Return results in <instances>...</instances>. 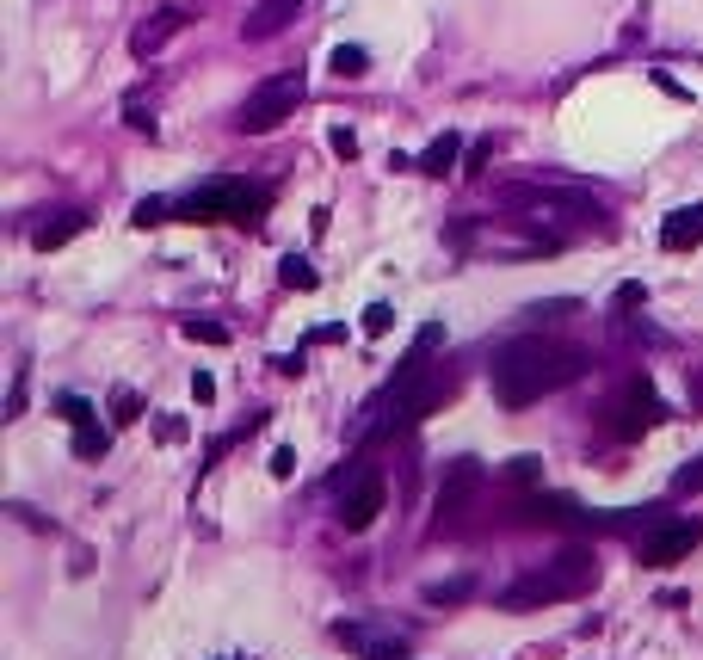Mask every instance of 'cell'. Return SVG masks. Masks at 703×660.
<instances>
[{"label":"cell","mask_w":703,"mask_h":660,"mask_svg":"<svg viewBox=\"0 0 703 660\" xmlns=\"http://www.w3.org/2000/svg\"><path fill=\"white\" fill-rule=\"evenodd\" d=\"M81 229H87V216H81V210H62L56 223H37V229H31V247H37V253H50V247H68V241L81 235Z\"/></svg>","instance_id":"obj_12"},{"label":"cell","mask_w":703,"mask_h":660,"mask_svg":"<svg viewBox=\"0 0 703 660\" xmlns=\"http://www.w3.org/2000/svg\"><path fill=\"white\" fill-rule=\"evenodd\" d=\"M611 303L629 315V309H642V303H648V290H642V284H617V297H611Z\"/></svg>","instance_id":"obj_28"},{"label":"cell","mask_w":703,"mask_h":660,"mask_svg":"<svg viewBox=\"0 0 703 660\" xmlns=\"http://www.w3.org/2000/svg\"><path fill=\"white\" fill-rule=\"evenodd\" d=\"M537 475H543L537 457H512V482H537Z\"/></svg>","instance_id":"obj_32"},{"label":"cell","mask_w":703,"mask_h":660,"mask_svg":"<svg viewBox=\"0 0 703 660\" xmlns=\"http://www.w3.org/2000/svg\"><path fill=\"white\" fill-rule=\"evenodd\" d=\"M185 432H192V426H185L179 414H161V420H155V438H161V445H179Z\"/></svg>","instance_id":"obj_26"},{"label":"cell","mask_w":703,"mask_h":660,"mask_svg":"<svg viewBox=\"0 0 703 660\" xmlns=\"http://www.w3.org/2000/svg\"><path fill=\"white\" fill-rule=\"evenodd\" d=\"M266 192L259 186H247V179H210V186H198L185 204H173V216L179 223H259L266 216Z\"/></svg>","instance_id":"obj_3"},{"label":"cell","mask_w":703,"mask_h":660,"mask_svg":"<svg viewBox=\"0 0 703 660\" xmlns=\"http://www.w3.org/2000/svg\"><path fill=\"white\" fill-rule=\"evenodd\" d=\"M290 13H296V0H259V7L247 13V38H272V31H284L290 25Z\"/></svg>","instance_id":"obj_13"},{"label":"cell","mask_w":703,"mask_h":660,"mask_svg":"<svg viewBox=\"0 0 703 660\" xmlns=\"http://www.w3.org/2000/svg\"><path fill=\"white\" fill-rule=\"evenodd\" d=\"M389 327H395V309H389V303H370V309H364V334H370V340H383Z\"/></svg>","instance_id":"obj_20"},{"label":"cell","mask_w":703,"mask_h":660,"mask_svg":"<svg viewBox=\"0 0 703 660\" xmlns=\"http://www.w3.org/2000/svg\"><path fill=\"white\" fill-rule=\"evenodd\" d=\"M111 420H118V426H136V420H142V401H136L130 389H118V395H111Z\"/></svg>","instance_id":"obj_21"},{"label":"cell","mask_w":703,"mask_h":660,"mask_svg":"<svg viewBox=\"0 0 703 660\" xmlns=\"http://www.w3.org/2000/svg\"><path fill=\"white\" fill-rule=\"evenodd\" d=\"M537 519H549V525H586V512L574 500H562V494H537Z\"/></svg>","instance_id":"obj_16"},{"label":"cell","mask_w":703,"mask_h":660,"mask_svg":"<svg viewBox=\"0 0 703 660\" xmlns=\"http://www.w3.org/2000/svg\"><path fill=\"white\" fill-rule=\"evenodd\" d=\"M457 155H463V136H457V130H444V136L432 142V149L420 155V167H414V173H426V179H444V173L457 167Z\"/></svg>","instance_id":"obj_14"},{"label":"cell","mask_w":703,"mask_h":660,"mask_svg":"<svg viewBox=\"0 0 703 660\" xmlns=\"http://www.w3.org/2000/svg\"><path fill=\"white\" fill-rule=\"evenodd\" d=\"M469 593V580H444V586H426V599L432 605H444V599H463Z\"/></svg>","instance_id":"obj_29"},{"label":"cell","mask_w":703,"mask_h":660,"mask_svg":"<svg viewBox=\"0 0 703 660\" xmlns=\"http://www.w3.org/2000/svg\"><path fill=\"white\" fill-rule=\"evenodd\" d=\"M179 25H185V13H179V7H161V13H155V19H148V25L136 31V38H130V50H136V56H155V50H161V44L173 38V31H179Z\"/></svg>","instance_id":"obj_11"},{"label":"cell","mask_w":703,"mask_h":660,"mask_svg":"<svg viewBox=\"0 0 703 660\" xmlns=\"http://www.w3.org/2000/svg\"><path fill=\"white\" fill-rule=\"evenodd\" d=\"M56 414H62L68 426H87V420H93V401H81V395H62V401H56Z\"/></svg>","instance_id":"obj_22"},{"label":"cell","mask_w":703,"mask_h":660,"mask_svg":"<svg viewBox=\"0 0 703 660\" xmlns=\"http://www.w3.org/2000/svg\"><path fill=\"white\" fill-rule=\"evenodd\" d=\"M660 420H666V408H660V395L648 389V377H636V383L611 401V438H642Z\"/></svg>","instance_id":"obj_5"},{"label":"cell","mask_w":703,"mask_h":660,"mask_svg":"<svg viewBox=\"0 0 703 660\" xmlns=\"http://www.w3.org/2000/svg\"><path fill=\"white\" fill-rule=\"evenodd\" d=\"M697 241H703V204H685V210H673L660 223V247L666 253H691Z\"/></svg>","instance_id":"obj_9"},{"label":"cell","mask_w":703,"mask_h":660,"mask_svg":"<svg viewBox=\"0 0 703 660\" xmlns=\"http://www.w3.org/2000/svg\"><path fill=\"white\" fill-rule=\"evenodd\" d=\"M697 519H660L648 537H642V562L648 568H673V562H685L691 549H697Z\"/></svg>","instance_id":"obj_6"},{"label":"cell","mask_w":703,"mask_h":660,"mask_svg":"<svg viewBox=\"0 0 703 660\" xmlns=\"http://www.w3.org/2000/svg\"><path fill=\"white\" fill-rule=\"evenodd\" d=\"M105 451H111V432H105L99 420L74 426V457H81V463H93V457H105Z\"/></svg>","instance_id":"obj_15"},{"label":"cell","mask_w":703,"mask_h":660,"mask_svg":"<svg viewBox=\"0 0 703 660\" xmlns=\"http://www.w3.org/2000/svg\"><path fill=\"white\" fill-rule=\"evenodd\" d=\"M586 377V352L568 340H549V334H525V340H506L494 352V395L506 408H531L549 389H562Z\"/></svg>","instance_id":"obj_1"},{"label":"cell","mask_w":703,"mask_h":660,"mask_svg":"<svg viewBox=\"0 0 703 660\" xmlns=\"http://www.w3.org/2000/svg\"><path fill=\"white\" fill-rule=\"evenodd\" d=\"M475 488H481V463H475V457H457V463H451V475H444V488H438V531L457 519L463 500H469Z\"/></svg>","instance_id":"obj_8"},{"label":"cell","mask_w":703,"mask_h":660,"mask_svg":"<svg viewBox=\"0 0 703 660\" xmlns=\"http://www.w3.org/2000/svg\"><path fill=\"white\" fill-rule=\"evenodd\" d=\"M124 124H130V130H148V136H155V118H148V105H142V99H124Z\"/></svg>","instance_id":"obj_27"},{"label":"cell","mask_w":703,"mask_h":660,"mask_svg":"<svg viewBox=\"0 0 703 660\" xmlns=\"http://www.w3.org/2000/svg\"><path fill=\"white\" fill-rule=\"evenodd\" d=\"M673 488H679V494H703V457H697V463H685V469L673 475Z\"/></svg>","instance_id":"obj_25"},{"label":"cell","mask_w":703,"mask_h":660,"mask_svg":"<svg viewBox=\"0 0 703 660\" xmlns=\"http://www.w3.org/2000/svg\"><path fill=\"white\" fill-rule=\"evenodd\" d=\"M327 149L340 155V161H352V155H358V136H352L346 124H333V130H327Z\"/></svg>","instance_id":"obj_24"},{"label":"cell","mask_w":703,"mask_h":660,"mask_svg":"<svg viewBox=\"0 0 703 660\" xmlns=\"http://www.w3.org/2000/svg\"><path fill=\"white\" fill-rule=\"evenodd\" d=\"M327 68H333L340 81H358V75H370V56H364L358 44H340V50L327 56Z\"/></svg>","instance_id":"obj_17"},{"label":"cell","mask_w":703,"mask_h":660,"mask_svg":"<svg viewBox=\"0 0 703 660\" xmlns=\"http://www.w3.org/2000/svg\"><path fill=\"white\" fill-rule=\"evenodd\" d=\"M383 500H389L383 475H377V469H364L358 482L340 494V525H346V531H370V525H377V512H383Z\"/></svg>","instance_id":"obj_7"},{"label":"cell","mask_w":703,"mask_h":660,"mask_svg":"<svg viewBox=\"0 0 703 660\" xmlns=\"http://www.w3.org/2000/svg\"><path fill=\"white\" fill-rule=\"evenodd\" d=\"M568 309H574V297H555V303H537L531 321H555V315H568Z\"/></svg>","instance_id":"obj_31"},{"label":"cell","mask_w":703,"mask_h":660,"mask_svg":"<svg viewBox=\"0 0 703 660\" xmlns=\"http://www.w3.org/2000/svg\"><path fill=\"white\" fill-rule=\"evenodd\" d=\"M179 334L192 340V346H229V327H216V321H185Z\"/></svg>","instance_id":"obj_19"},{"label":"cell","mask_w":703,"mask_h":660,"mask_svg":"<svg viewBox=\"0 0 703 660\" xmlns=\"http://www.w3.org/2000/svg\"><path fill=\"white\" fill-rule=\"evenodd\" d=\"M340 642L370 654V660H401V636H377V630H364V623H340Z\"/></svg>","instance_id":"obj_10"},{"label":"cell","mask_w":703,"mask_h":660,"mask_svg":"<svg viewBox=\"0 0 703 660\" xmlns=\"http://www.w3.org/2000/svg\"><path fill=\"white\" fill-rule=\"evenodd\" d=\"M192 395H198V401H216V377L198 371V377H192Z\"/></svg>","instance_id":"obj_33"},{"label":"cell","mask_w":703,"mask_h":660,"mask_svg":"<svg viewBox=\"0 0 703 660\" xmlns=\"http://www.w3.org/2000/svg\"><path fill=\"white\" fill-rule=\"evenodd\" d=\"M272 475H278V482H290V475H296V451H290V445L272 451Z\"/></svg>","instance_id":"obj_30"},{"label":"cell","mask_w":703,"mask_h":660,"mask_svg":"<svg viewBox=\"0 0 703 660\" xmlns=\"http://www.w3.org/2000/svg\"><path fill=\"white\" fill-rule=\"evenodd\" d=\"M130 223H136V229H155V223H167V204H161V198H142Z\"/></svg>","instance_id":"obj_23"},{"label":"cell","mask_w":703,"mask_h":660,"mask_svg":"<svg viewBox=\"0 0 703 660\" xmlns=\"http://www.w3.org/2000/svg\"><path fill=\"white\" fill-rule=\"evenodd\" d=\"M278 278H284V290H315V284H321V278H315V266L303 260V253H284Z\"/></svg>","instance_id":"obj_18"},{"label":"cell","mask_w":703,"mask_h":660,"mask_svg":"<svg viewBox=\"0 0 703 660\" xmlns=\"http://www.w3.org/2000/svg\"><path fill=\"white\" fill-rule=\"evenodd\" d=\"M296 105H303V68H284V75L259 81V87L247 93L235 130H241V136H266V130H278V124L296 112Z\"/></svg>","instance_id":"obj_4"},{"label":"cell","mask_w":703,"mask_h":660,"mask_svg":"<svg viewBox=\"0 0 703 660\" xmlns=\"http://www.w3.org/2000/svg\"><path fill=\"white\" fill-rule=\"evenodd\" d=\"M592 580H599V556L568 549V556H555L549 568H537V574H525L518 586H506L500 605L506 611H531V605H555V599H580Z\"/></svg>","instance_id":"obj_2"}]
</instances>
